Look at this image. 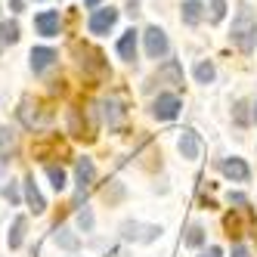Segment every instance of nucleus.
Instances as JSON below:
<instances>
[{"mask_svg":"<svg viewBox=\"0 0 257 257\" xmlns=\"http://www.w3.org/2000/svg\"><path fill=\"white\" fill-rule=\"evenodd\" d=\"M229 38H232V44L242 50V53H251L254 50V44H257V16H254L251 4H238Z\"/></svg>","mask_w":257,"mask_h":257,"instance_id":"f257e3e1","label":"nucleus"},{"mask_svg":"<svg viewBox=\"0 0 257 257\" xmlns=\"http://www.w3.org/2000/svg\"><path fill=\"white\" fill-rule=\"evenodd\" d=\"M71 53L78 56V65H81L84 75H105V71H108V62L102 59L99 50H93V47L75 41V44H71Z\"/></svg>","mask_w":257,"mask_h":257,"instance_id":"f03ea898","label":"nucleus"},{"mask_svg":"<svg viewBox=\"0 0 257 257\" xmlns=\"http://www.w3.org/2000/svg\"><path fill=\"white\" fill-rule=\"evenodd\" d=\"M164 229L155 223H140V220H124L121 223V238L124 242H140V245H152L158 242V235Z\"/></svg>","mask_w":257,"mask_h":257,"instance_id":"7ed1b4c3","label":"nucleus"},{"mask_svg":"<svg viewBox=\"0 0 257 257\" xmlns=\"http://www.w3.org/2000/svg\"><path fill=\"white\" fill-rule=\"evenodd\" d=\"M68 134L75 140H93L96 137V118H93V108H71L68 112Z\"/></svg>","mask_w":257,"mask_h":257,"instance_id":"20e7f679","label":"nucleus"},{"mask_svg":"<svg viewBox=\"0 0 257 257\" xmlns=\"http://www.w3.org/2000/svg\"><path fill=\"white\" fill-rule=\"evenodd\" d=\"M143 41H146V56H149V59H164L171 53V41H168V34H164L158 25L146 28Z\"/></svg>","mask_w":257,"mask_h":257,"instance_id":"39448f33","label":"nucleus"},{"mask_svg":"<svg viewBox=\"0 0 257 257\" xmlns=\"http://www.w3.org/2000/svg\"><path fill=\"white\" fill-rule=\"evenodd\" d=\"M115 22H118V10L115 7H102V10L90 13L87 28H90V34H108V31L115 28Z\"/></svg>","mask_w":257,"mask_h":257,"instance_id":"423d86ee","label":"nucleus"},{"mask_svg":"<svg viewBox=\"0 0 257 257\" xmlns=\"http://www.w3.org/2000/svg\"><path fill=\"white\" fill-rule=\"evenodd\" d=\"M38 102H31V99H22V108H19V121L28 127V131H38V127H44L50 118H53V112L47 108V112H38Z\"/></svg>","mask_w":257,"mask_h":257,"instance_id":"0eeeda50","label":"nucleus"},{"mask_svg":"<svg viewBox=\"0 0 257 257\" xmlns=\"http://www.w3.org/2000/svg\"><path fill=\"white\" fill-rule=\"evenodd\" d=\"M180 108H183V102H180L177 93H161V96L152 102V115H155L158 121H174V118L180 115Z\"/></svg>","mask_w":257,"mask_h":257,"instance_id":"6e6552de","label":"nucleus"},{"mask_svg":"<svg viewBox=\"0 0 257 257\" xmlns=\"http://www.w3.org/2000/svg\"><path fill=\"white\" fill-rule=\"evenodd\" d=\"M34 28H38L41 38H56L59 28H62V19H59V10H44L34 16Z\"/></svg>","mask_w":257,"mask_h":257,"instance_id":"1a4fd4ad","label":"nucleus"},{"mask_svg":"<svg viewBox=\"0 0 257 257\" xmlns=\"http://www.w3.org/2000/svg\"><path fill=\"white\" fill-rule=\"evenodd\" d=\"M56 62H59L56 50H50V47H34L31 50V71L34 75H44V71H50Z\"/></svg>","mask_w":257,"mask_h":257,"instance_id":"9d476101","label":"nucleus"},{"mask_svg":"<svg viewBox=\"0 0 257 257\" xmlns=\"http://www.w3.org/2000/svg\"><path fill=\"white\" fill-rule=\"evenodd\" d=\"M75 177H78V201L87 195V189H90V183L96 180V168H93V161L90 158H78V164H75Z\"/></svg>","mask_w":257,"mask_h":257,"instance_id":"9b49d317","label":"nucleus"},{"mask_svg":"<svg viewBox=\"0 0 257 257\" xmlns=\"http://www.w3.org/2000/svg\"><path fill=\"white\" fill-rule=\"evenodd\" d=\"M220 171H223L229 180H235V183H248L251 180V168L245 164V158H226L223 164H220Z\"/></svg>","mask_w":257,"mask_h":257,"instance_id":"f8f14e48","label":"nucleus"},{"mask_svg":"<svg viewBox=\"0 0 257 257\" xmlns=\"http://www.w3.org/2000/svg\"><path fill=\"white\" fill-rule=\"evenodd\" d=\"M180 155L186 158V161H195L201 155V140L195 131H183L180 134Z\"/></svg>","mask_w":257,"mask_h":257,"instance_id":"ddd939ff","label":"nucleus"},{"mask_svg":"<svg viewBox=\"0 0 257 257\" xmlns=\"http://www.w3.org/2000/svg\"><path fill=\"white\" fill-rule=\"evenodd\" d=\"M180 19H183V25L195 28L201 19H205V4H201V0H186V4L180 7Z\"/></svg>","mask_w":257,"mask_h":257,"instance_id":"4468645a","label":"nucleus"},{"mask_svg":"<svg viewBox=\"0 0 257 257\" xmlns=\"http://www.w3.org/2000/svg\"><path fill=\"white\" fill-rule=\"evenodd\" d=\"M137 38H140V34L134 31V28H127L124 34H121V38H118V56L124 59V62H134L137 59Z\"/></svg>","mask_w":257,"mask_h":257,"instance_id":"2eb2a0df","label":"nucleus"},{"mask_svg":"<svg viewBox=\"0 0 257 257\" xmlns=\"http://www.w3.org/2000/svg\"><path fill=\"white\" fill-rule=\"evenodd\" d=\"M102 118H105L108 127H118V124L124 121V102H121L118 96H108V99L102 102Z\"/></svg>","mask_w":257,"mask_h":257,"instance_id":"dca6fc26","label":"nucleus"},{"mask_svg":"<svg viewBox=\"0 0 257 257\" xmlns=\"http://www.w3.org/2000/svg\"><path fill=\"white\" fill-rule=\"evenodd\" d=\"M158 81L180 87V84H183V65H180L177 59H168L164 65H158Z\"/></svg>","mask_w":257,"mask_h":257,"instance_id":"f3484780","label":"nucleus"},{"mask_svg":"<svg viewBox=\"0 0 257 257\" xmlns=\"http://www.w3.org/2000/svg\"><path fill=\"white\" fill-rule=\"evenodd\" d=\"M25 201H28V208H31L34 214H44V211H47V201H44V195H41V189H38V183H34V177L25 180Z\"/></svg>","mask_w":257,"mask_h":257,"instance_id":"a211bd4d","label":"nucleus"},{"mask_svg":"<svg viewBox=\"0 0 257 257\" xmlns=\"http://www.w3.org/2000/svg\"><path fill=\"white\" fill-rule=\"evenodd\" d=\"M16 152H19V137H16V131H10V127H0V161L13 158Z\"/></svg>","mask_w":257,"mask_h":257,"instance_id":"6ab92c4d","label":"nucleus"},{"mask_svg":"<svg viewBox=\"0 0 257 257\" xmlns=\"http://www.w3.org/2000/svg\"><path fill=\"white\" fill-rule=\"evenodd\" d=\"M53 242H56L62 251H71V254H75V251L81 248V238H78L75 232H71L68 226H59V229H56V235H53Z\"/></svg>","mask_w":257,"mask_h":257,"instance_id":"aec40b11","label":"nucleus"},{"mask_svg":"<svg viewBox=\"0 0 257 257\" xmlns=\"http://www.w3.org/2000/svg\"><path fill=\"white\" fill-rule=\"evenodd\" d=\"M25 226H28V220L25 217H16L13 220V226H10V235H7V245L16 251V248H22V242H25Z\"/></svg>","mask_w":257,"mask_h":257,"instance_id":"412c9836","label":"nucleus"},{"mask_svg":"<svg viewBox=\"0 0 257 257\" xmlns=\"http://www.w3.org/2000/svg\"><path fill=\"white\" fill-rule=\"evenodd\" d=\"M16 41H19V22H16V19H4V22H0V47L16 44Z\"/></svg>","mask_w":257,"mask_h":257,"instance_id":"4be33fe9","label":"nucleus"},{"mask_svg":"<svg viewBox=\"0 0 257 257\" xmlns=\"http://www.w3.org/2000/svg\"><path fill=\"white\" fill-rule=\"evenodd\" d=\"M47 177H50V186L56 192H62L68 186V177H65V171L59 168V164H47Z\"/></svg>","mask_w":257,"mask_h":257,"instance_id":"5701e85b","label":"nucleus"},{"mask_svg":"<svg viewBox=\"0 0 257 257\" xmlns=\"http://www.w3.org/2000/svg\"><path fill=\"white\" fill-rule=\"evenodd\" d=\"M186 245L189 248H201V245H205V226H201V223H192L186 229Z\"/></svg>","mask_w":257,"mask_h":257,"instance_id":"b1692460","label":"nucleus"},{"mask_svg":"<svg viewBox=\"0 0 257 257\" xmlns=\"http://www.w3.org/2000/svg\"><path fill=\"white\" fill-rule=\"evenodd\" d=\"M214 75H217V71H214V62L205 59V62H198V65H195V81H198V84H211Z\"/></svg>","mask_w":257,"mask_h":257,"instance_id":"393cba45","label":"nucleus"},{"mask_svg":"<svg viewBox=\"0 0 257 257\" xmlns=\"http://www.w3.org/2000/svg\"><path fill=\"white\" fill-rule=\"evenodd\" d=\"M248 108H251L248 102H235V108H232V118H235V124H238V127H248V124H251V118H254V115L248 112Z\"/></svg>","mask_w":257,"mask_h":257,"instance_id":"a878e982","label":"nucleus"},{"mask_svg":"<svg viewBox=\"0 0 257 257\" xmlns=\"http://www.w3.org/2000/svg\"><path fill=\"white\" fill-rule=\"evenodd\" d=\"M93 223H96V217H93V211H90V208L78 211V229L81 232H93Z\"/></svg>","mask_w":257,"mask_h":257,"instance_id":"bb28decb","label":"nucleus"},{"mask_svg":"<svg viewBox=\"0 0 257 257\" xmlns=\"http://www.w3.org/2000/svg\"><path fill=\"white\" fill-rule=\"evenodd\" d=\"M226 16V0H211V22H223Z\"/></svg>","mask_w":257,"mask_h":257,"instance_id":"cd10ccee","label":"nucleus"},{"mask_svg":"<svg viewBox=\"0 0 257 257\" xmlns=\"http://www.w3.org/2000/svg\"><path fill=\"white\" fill-rule=\"evenodd\" d=\"M4 195H7V201H10V205H19V201H22V195H19V186H16V183H10V186L4 189Z\"/></svg>","mask_w":257,"mask_h":257,"instance_id":"c85d7f7f","label":"nucleus"},{"mask_svg":"<svg viewBox=\"0 0 257 257\" xmlns=\"http://www.w3.org/2000/svg\"><path fill=\"white\" fill-rule=\"evenodd\" d=\"M121 195H124V189H121V183H115V186H112V192L105 189V201H108V205H115V201H121Z\"/></svg>","mask_w":257,"mask_h":257,"instance_id":"c756f323","label":"nucleus"},{"mask_svg":"<svg viewBox=\"0 0 257 257\" xmlns=\"http://www.w3.org/2000/svg\"><path fill=\"white\" fill-rule=\"evenodd\" d=\"M198 257H223V251H220L217 245H211V248H205V251H201Z\"/></svg>","mask_w":257,"mask_h":257,"instance_id":"7c9ffc66","label":"nucleus"},{"mask_svg":"<svg viewBox=\"0 0 257 257\" xmlns=\"http://www.w3.org/2000/svg\"><path fill=\"white\" fill-rule=\"evenodd\" d=\"M229 201H232V205H242V208H248V198H245V195H238V192H232V195H229Z\"/></svg>","mask_w":257,"mask_h":257,"instance_id":"2f4dec72","label":"nucleus"},{"mask_svg":"<svg viewBox=\"0 0 257 257\" xmlns=\"http://www.w3.org/2000/svg\"><path fill=\"white\" fill-rule=\"evenodd\" d=\"M232 257H251V254H248L245 245H235V248H232Z\"/></svg>","mask_w":257,"mask_h":257,"instance_id":"473e14b6","label":"nucleus"},{"mask_svg":"<svg viewBox=\"0 0 257 257\" xmlns=\"http://www.w3.org/2000/svg\"><path fill=\"white\" fill-rule=\"evenodd\" d=\"M99 4H102V0H84V7H87V10H96Z\"/></svg>","mask_w":257,"mask_h":257,"instance_id":"72a5a7b5","label":"nucleus"},{"mask_svg":"<svg viewBox=\"0 0 257 257\" xmlns=\"http://www.w3.org/2000/svg\"><path fill=\"white\" fill-rule=\"evenodd\" d=\"M251 115H254V124H257V102H254V108H251Z\"/></svg>","mask_w":257,"mask_h":257,"instance_id":"f704fd0d","label":"nucleus"},{"mask_svg":"<svg viewBox=\"0 0 257 257\" xmlns=\"http://www.w3.org/2000/svg\"><path fill=\"white\" fill-rule=\"evenodd\" d=\"M105 257H118V251H108V254H105Z\"/></svg>","mask_w":257,"mask_h":257,"instance_id":"c9c22d12","label":"nucleus"}]
</instances>
